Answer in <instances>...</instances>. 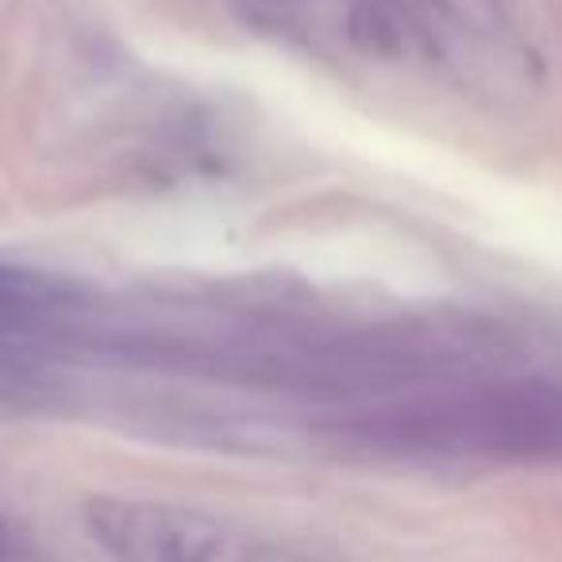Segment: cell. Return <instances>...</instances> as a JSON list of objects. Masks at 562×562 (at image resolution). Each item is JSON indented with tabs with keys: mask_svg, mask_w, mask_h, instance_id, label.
Listing matches in <instances>:
<instances>
[{
	"mask_svg": "<svg viewBox=\"0 0 562 562\" xmlns=\"http://www.w3.org/2000/svg\"><path fill=\"white\" fill-rule=\"evenodd\" d=\"M336 443L405 462H562V382L459 374L355 401L324 420Z\"/></svg>",
	"mask_w": 562,
	"mask_h": 562,
	"instance_id": "cell-1",
	"label": "cell"
},
{
	"mask_svg": "<svg viewBox=\"0 0 562 562\" xmlns=\"http://www.w3.org/2000/svg\"><path fill=\"white\" fill-rule=\"evenodd\" d=\"M86 528L112 562H220L227 531L212 513L147 497H93Z\"/></svg>",
	"mask_w": 562,
	"mask_h": 562,
	"instance_id": "cell-2",
	"label": "cell"
},
{
	"mask_svg": "<svg viewBox=\"0 0 562 562\" xmlns=\"http://www.w3.org/2000/svg\"><path fill=\"white\" fill-rule=\"evenodd\" d=\"M93 308L78 281L0 262V344L24 347L27 339H78L89 331Z\"/></svg>",
	"mask_w": 562,
	"mask_h": 562,
	"instance_id": "cell-3",
	"label": "cell"
},
{
	"mask_svg": "<svg viewBox=\"0 0 562 562\" xmlns=\"http://www.w3.org/2000/svg\"><path fill=\"white\" fill-rule=\"evenodd\" d=\"M24 551H27L24 536H20V531L12 528L9 516L0 513V562H16V559H24Z\"/></svg>",
	"mask_w": 562,
	"mask_h": 562,
	"instance_id": "cell-4",
	"label": "cell"
}]
</instances>
